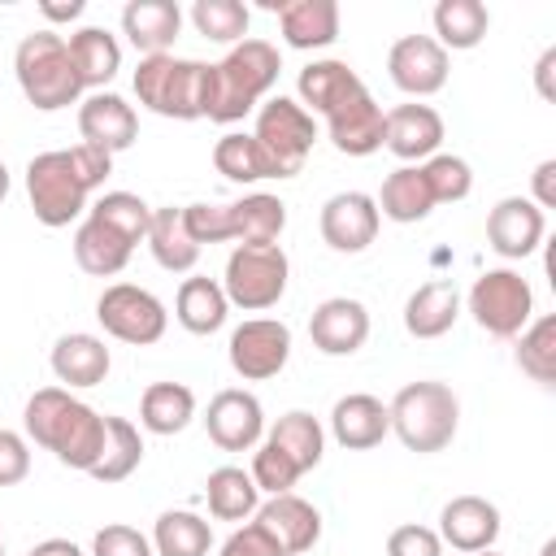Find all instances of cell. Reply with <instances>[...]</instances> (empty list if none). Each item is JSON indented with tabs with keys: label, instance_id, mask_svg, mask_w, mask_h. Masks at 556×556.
I'll use <instances>...</instances> for the list:
<instances>
[{
	"label": "cell",
	"instance_id": "obj_35",
	"mask_svg": "<svg viewBox=\"0 0 556 556\" xmlns=\"http://www.w3.org/2000/svg\"><path fill=\"white\" fill-rule=\"evenodd\" d=\"M256 495L261 491H256L252 473L239 469V465H217L208 473V482H204V500H208V513L217 521H243V517H252L256 513Z\"/></svg>",
	"mask_w": 556,
	"mask_h": 556
},
{
	"label": "cell",
	"instance_id": "obj_44",
	"mask_svg": "<svg viewBox=\"0 0 556 556\" xmlns=\"http://www.w3.org/2000/svg\"><path fill=\"white\" fill-rule=\"evenodd\" d=\"M421 178L430 187V200L434 204H452V200H465L469 187H473V174H469V161L456 156V152H434L426 165H421Z\"/></svg>",
	"mask_w": 556,
	"mask_h": 556
},
{
	"label": "cell",
	"instance_id": "obj_25",
	"mask_svg": "<svg viewBox=\"0 0 556 556\" xmlns=\"http://www.w3.org/2000/svg\"><path fill=\"white\" fill-rule=\"evenodd\" d=\"M460 313V291L452 278H430L404 300V326L413 339H439Z\"/></svg>",
	"mask_w": 556,
	"mask_h": 556
},
{
	"label": "cell",
	"instance_id": "obj_19",
	"mask_svg": "<svg viewBox=\"0 0 556 556\" xmlns=\"http://www.w3.org/2000/svg\"><path fill=\"white\" fill-rule=\"evenodd\" d=\"M500 534V508L482 495H452L439 513V539L456 552H486Z\"/></svg>",
	"mask_w": 556,
	"mask_h": 556
},
{
	"label": "cell",
	"instance_id": "obj_46",
	"mask_svg": "<svg viewBox=\"0 0 556 556\" xmlns=\"http://www.w3.org/2000/svg\"><path fill=\"white\" fill-rule=\"evenodd\" d=\"M182 222H187V235L200 248L204 243L235 239V230H230V204H182Z\"/></svg>",
	"mask_w": 556,
	"mask_h": 556
},
{
	"label": "cell",
	"instance_id": "obj_43",
	"mask_svg": "<svg viewBox=\"0 0 556 556\" xmlns=\"http://www.w3.org/2000/svg\"><path fill=\"white\" fill-rule=\"evenodd\" d=\"M248 4L239 0H195L191 4V22L200 35L217 39V43H239L248 35Z\"/></svg>",
	"mask_w": 556,
	"mask_h": 556
},
{
	"label": "cell",
	"instance_id": "obj_41",
	"mask_svg": "<svg viewBox=\"0 0 556 556\" xmlns=\"http://www.w3.org/2000/svg\"><path fill=\"white\" fill-rule=\"evenodd\" d=\"M517 365L539 387H556V317L543 313L517 334Z\"/></svg>",
	"mask_w": 556,
	"mask_h": 556
},
{
	"label": "cell",
	"instance_id": "obj_11",
	"mask_svg": "<svg viewBox=\"0 0 556 556\" xmlns=\"http://www.w3.org/2000/svg\"><path fill=\"white\" fill-rule=\"evenodd\" d=\"M287 356H291V330L278 317H248L230 334V365L248 382L274 378L287 365Z\"/></svg>",
	"mask_w": 556,
	"mask_h": 556
},
{
	"label": "cell",
	"instance_id": "obj_50",
	"mask_svg": "<svg viewBox=\"0 0 556 556\" xmlns=\"http://www.w3.org/2000/svg\"><path fill=\"white\" fill-rule=\"evenodd\" d=\"M222 556H282V552L274 547V539H269L256 521H248V526H239V530L222 543Z\"/></svg>",
	"mask_w": 556,
	"mask_h": 556
},
{
	"label": "cell",
	"instance_id": "obj_55",
	"mask_svg": "<svg viewBox=\"0 0 556 556\" xmlns=\"http://www.w3.org/2000/svg\"><path fill=\"white\" fill-rule=\"evenodd\" d=\"M4 195H9V165L0 161V200H4Z\"/></svg>",
	"mask_w": 556,
	"mask_h": 556
},
{
	"label": "cell",
	"instance_id": "obj_12",
	"mask_svg": "<svg viewBox=\"0 0 556 556\" xmlns=\"http://www.w3.org/2000/svg\"><path fill=\"white\" fill-rule=\"evenodd\" d=\"M391 83L408 96H430L447 83V48L434 35H400L387 52Z\"/></svg>",
	"mask_w": 556,
	"mask_h": 556
},
{
	"label": "cell",
	"instance_id": "obj_4",
	"mask_svg": "<svg viewBox=\"0 0 556 556\" xmlns=\"http://www.w3.org/2000/svg\"><path fill=\"white\" fill-rule=\"evenodd\" d=\"M208 74H213L208 61L174 56V52H152L135 70V96H139V104H148L161 117L195 122V117H204Z\"/></svg>",
	"mask_w": 556,
	"mask_h": 556
},
{
	"label": "cell",
	"instance_id": "obj_6",
	"mask_svg": "<svg viewBox=\"0 0 556 556\" xmlns=\"http://www.w3.org/2000/svg\"><path fill=\"white\" fill-rule=\"evenodd\" d=\"M26 195H30V208H35V217L43 226H70L83 213L91 187L74 169L70 148H52V152L30 156V165H26Z\"/></svg>",
	"mask_w": 556,
	"mask_h": 556
},
{
	"label": "cell",
	"instance_id": "obj_51",
	"mask_svg": "<svg viewBox=\"0 0 556 556\" xmlns=\"http://www.w3.org/2000/svg\"><path fill=\"white\" fill-rule=\"evenodd\" d=\"M530 187H534V204H539V208H556V161H552V156L534 165Z\"/></svg>",
	"mask_w": 556,
	"mask_h": 556
},
{
	"label": "cell",
	"instance_id": "obj_34",
	"mask_svg": "<svg viewBox=\"0 0 556 556\" xmlns=\"http://www.w3.org/2000/svg\"><path fill=\"white\" fill-rule=\"evenodd\" d=\"M226 291H222V282H213V278H204V274H191V278H182V287H178V300H174V317L191 330V334H213L222 321H226Z\"/></svg>",
	"mask_w": 556,
	"mask_h": 556
},
{
	"label": "cell",
	"instance_id": "obj_9",
	"mask_svg": "<svg viewBox=\"0 0 556 556\" xmlns=\"http://www.w3.org/2000/svg\"><path fill=\"white\" fill-rule=\"evenodd\" d=\"M252 135H256L261 148L274 156V165L282 169V178H291V174H300L304 156L313 152L317 122H313V113H308L300 100H291V96H274V100L261 104V113H256V130H252Z\"/></svg>",
	"mask_w": 556,
	"mask_h": 556
},
{
	"label": "cell",
	"instance_id": "obj_29",
	"mask_svg": "<svg viewBox=\"0 0 556 556\" xmlns=\"http://www.w3.org/2000/svg\"><path fill=\"white\" fill-rule=\"evenodd\" d=\"M135 243H126L117 230H109L104 222L87 217L78 230H74V261L83 274H96V278H113L126 269Z\"/></svg>",
	"mask_w": 556,
	"mask_h": 556
},
{
	"label": "cell",
	"instance_id": "obj_30",
	"mask_svg": "<svg viewBox=\"0 0 556 556\" xmlns=\"http://www.w3.org/2000/svg\"><path fill=\"white\" fill-rule=\"evenodd\" d=\"M213 165L222 178L230 182H261V178H282V169L274 165V156L261 148L256 135H243V130H230L213 143Z\"/></svg>",
	"mask_w": 556,
	"mask_h": 556
},
{
	"label": "cell",
	"instance_id": "obj_47",
	"mask_svg": "<svg viewBox=\"0 0 556 556\" xmlns=\"http://www.w3.org/2000/svg\"><path fill=\"white\" fill-rule=\"evenodd\" d=\"M91 556H152V543H148L135 526H126V521H109V526L96 530V539H91Z\"/></svg>",
	"mask_w": 556,
	"mask_h": 556
},
{
	"label": "cell",
	"instance_id": "obj_33",
	"mask_svg": "<svg viewBox=\"0 0 556 556\" xmlns=\"http://www.w3.org/2000/svg\"><path fill=\"white\" fill-rule=\"evenodd\" d=\"M287 226V204L269 191H248L243 200H230V230L239 243H278Z\"/></svg>",
	"mask_w": 556,
	"mask_h": 556
},
{
	"label": "cell",
	"instance_id": "obj_17",
	"mask_svg": "<svg viewBox=\"0 0 556 556\" xmlns=\"http://www.w3.org/2000/svg\"><path fill=\"white\" fill-rule=\"evenodd\" d=\"M547 222H543V208L530 200V195H504L495 200V208L486 213V239L500 256H526L539 248Z\"/></svg>",
	"mask_w": 556,
	"mask_h": 556
},
{
	"label": "cell",
	"instance_id": "obj_22",
	"mask_svg": "<svg viewBox=\"0 0 556 556\" xmlns=\"http://www.w3.org/2000/svg\"><path fill=\"white\" fill-rule=\"evenodd\" d=\"M330 430H334V439H339L343 447L365 452V447H378V443L387 439L391 413H387V404H382L378 395H369V391H348V395H339L334 408H330Z\"/></svg>",
	"mask_w": 556,
	"mask_h": 556
},
{
	"label": "cell",
	"instance_id": "obj_32",
	"mask_svg": "<svg viewBox=\"0 0 556 556\" xmlns=\"http://www.w3.org/2000/svg\"><path fill=\"white\" fill-rule=\"evenodd\" d=\"M65 48L74 56V70H78L83 87H104L122 65V48H117L113 30H104V26H78L65 39Z\"/></svg>",
	"mask_w": 556,
	"mask_h": 556
},
{
	"label": "cell",
	"instance_id": "obj_7",
	"mask_svg": "<svg viewBox=\"0 0 556 556\" xmlns=\"http://www.w3.org/2000/svg\"><path fill=\"white\" fill-rule=\"evenodd\" d=\"M291 278V261L278 243H239L226 261V300L239 308H274L287 291Z\"/></svg>",
	"mask_w": 556,
	"mask_h": 556
},
{
	"label": "cell",
	"instance_id": "obj_8",
	"mask_svg": "<svg viewBox=\"0 0 556 556\" xmlns=\"http://www.w3.org/2000/svg\"><path fill=\"white\" fill-rule=\"evenodd\" d=\"M469 313L473 321L495 339H517L530 326L534 291L517 269H486L469 287Z\"/></svg>",
	"mask_w": 556,
	"mask_h": 556
},
{
	"label": "cell",
	"instance_id": "obj_10",
	"mask_svg": "<svg viewBox=\"0 0 556 556\" xmlns=\"http://www.w3.org/2000/svg\"><path fill=\"white\" fill-rule=\"evenodd\" d=\"M96 317H100V326H104L113 339L143 348V343H156V339L165 334V317H169V313H165V304H161L148 287L113 282V287L100 291Z\"/></svg>",
	"mask_w": 556,
	"mask_h": 556
},
{
	"label": "cell",
	"instance_id": "obj_13",
	"mask_svg": "<svg viewBox=\"0 0 556 556\" xmlns=\"http://www.w3.org/2000/svg\"><path fill=\"white\" fill-rule=\"evenodd\" d=\"M204 430L208 439L222 447V452H248L256 447L261 430H265V413H261V400L243 387H226L208 400V413H204Z\"/></svg>",
	"mask_w": 556,
	"mask_h": 556
},
{
	"label": "cell",
	"instance_id": "obj_21",
	"mask_svg": "<svg viewBox=\"0 0 556 556\" xmlns=\"http://www.w3.org/2000/svg\"><path fill=\"white\" fill-rule=\"evenodd\" d=\"M295 87H300V100L308 104V113H321V117H330L334 109H343L348 100H356L361 91H369V87L361 83V74H356L348 61H339V56L308 61V65L300 70Z\"/></svg>",
	"mask_w": 556,
	"mask_h": 556
},
{
	"label": "cell",
	"instance_id": "obj_26",
	"mask_svg": "<svg viewBox=\"0 0 556 556\" xmlns=\"http://www.w3.org/2000/svg\"><path fill=\"white\" fill-rule=\"evenodd\" d=\"M178 26H182V9L174 0H130L122 9V30L143 56L165 52L178 39Z\"/></svg>",
	"mask_w": 556,
	"mask_h": 556
},
{
	"label": "cell",
	"instance_id": "obj_53",
	"mask_svg": "<svg viewBox=\"0 0 556 556\" xmlns=\"http://www.w3.org/2000/svg\"><path fill=\"white\" fill-rule=\"evenodd\" d=\"M26 556H83V547H78L74 539H43V543H35Z\"/></svg>",
	"mask_w": 556,
	"mask_h": 556
},
{
	"label": "cell",
	"instance_id": "obj_36",
	"mask_svg": "<svg viewBox=\"0 0 556 556\" xmlns=\"http://www.w3.org/2000/svg\"><path fill=\"white\" fill-rule=\"evenodd\" d=\"M378 213H387L391 222H421L434 200H430V187L421 178V165H400L382 178V195L374 200Z\"/></svg>",
	"mask_w": 556,
	"mask_h": 556
},
{
	"label": "cell",
	"instance_id": "obj_23",
	"mask_svg": "<svg viewBox=\"0 0 556 556\" xmlns=\"http://www.w3.org/2000/svg\"><path fill=\"white\" fill-rule=\"evenodd\" d=\"M382 122H387L382 104H378L369 91H361L356 100H348L343 109H334V113L326 117V130H330V143H334L339 152H348V156H369V152L382 148Z\"/></svg>",
	"mask_w": 556,
	"mask_h": 556
},
{
	"label": "cell",
	"instance_id": "obj_48",
	"mask_svg": "<svg viewBox=\"0 0 556 556\" xmlns=\"http://www.w3.org/2000/svg\"><path fill=\"white\" fill-rule=\"evenodd\" d=\"M387 556H443V539L421 521H404L387 534Z\"/></svg>",
	"mask_w": 556,
	"mask_h": 556
},
{
	"label": "cell",
	"instance_id": "obj_14",
	"mask_svg": "<svg viewBox=\"0 0 556 556\" xmlns=\"http://www.w3.org/2000/svg\"><path fill=\"white\" fill-rule=\"evenodd\" d=\"M378 204L365 191H334L321 204V239L334 252H365L378 239Z\"/></svg>",
	"mask_w": 556,
	"mask_h": 556
},
{
	"label": "cell",
	"instance_id": "obj_27",
	"mask_svg": "<svg viewBox=\"0 0 556 556\" xmlns=\"http://www.w3.org/2000/svg\"><path fill=\"white\" fill-rule=\"evenodd\" d=\"M278 26L291 48H326L339 35L334 0H287L278 4Z\"/></svg>",
	"mask_w": 556,
	"mask_h": 556
},
{
	"label": "cell",
	"instance_id": "obj_49",
	"mask_svg": "<svg viewBox=\"0 0 556 556\" xmlns=\"http://www.w3.org/2000/svg\"><path fill=\"white\" fill-rule=\"evenodd\" d=\"M30 473V447L17 430H4L0 426V486H13Z\"/></svg>",
	"mask_w": 556,
	"mask_h": 556
},
{
	"label": "cell",
	"instance_id": "obj_5",
	"mask_svg": "<svg viewBox=\"0 0 556 556\" xmlns=\"http://www.w3.org/2000/svg\"><path fill=\"white\" fill-rule=\"evenodd\" d=\"M387 413H391V430L400 434V443L408 452H443L456 439L460 400L447 382L417 378V382H404L395 391Z\"/></svg>",
	"mask_w": 556,
	"mask_h": 556
},
{
	"label": "cell",
	"instance_id": "obj_18",
	"mask_svg": "<svg viewBox=\"0 0 556 556\" xmlns=\"http://www.w3.org/2000/svg\"><path fill=\"white\" fill-rule=\"evenodd\" d=\"M78 135H83V143H96L104 152H122L139 135V117L117 91H96L78 104Z\"/></svg>",
	"mask_w": 556,
	"mask_h": 556
},
{
	"label": "cell",
	"instance_id": "obj_54",
	"mask_svg": "<svg viewBox=\"0 0 556 556\" xmlns=\"http://www.w3.org/2000/svg\"><path fill=\"white\" fill-rule=\"evenodd\" d=\"M39 9H43L52 22H65V17H78V13H83V0H43Z\"/></svg>",
	"mask_w": 556,
	"mask_h": 556
},
{
	"label": "cell",
	"instance_id": "obj_37",
	"mask_svg": "<svg viewBox=\"0 0 556 556\" xmlns=\"http://www.w3.org/2000/svg\"><path fill=\"white\" fill-rule=\"evenodd\" d=\"M139 460H143L139 426H130L126 417H104V452L91 465V478L96 482H122V478H130L139 469Z\"/></svg>",
	"mask_w": 556,
	"mask_h": 556
},
{
	"label": "cell",
	"instance_id": "obj_52",
	"mask_svg": "<svg viewBox=\"0 0 556 556\" xmlns=\"http://www.w3.org/2000/svg\"><path fill=\"white\" fill-rule=\"evenodd\" d=\"M534 87L543 100H556V43H547L534 61Z\"/></svg>",
	"mask_w": 556,
	"mask_h": 556
},
{
	"label": "cell",
	"instance_id": "obj_1",
	"mask_svg": "<svg viewBox=\"0 0 556 556\" xmlns=\"http://www.w3.org/2000/svg\"><path fill=\"white\" fill-rule=\"evenodd\" d=\"M22 421H26V434L70 469L91 473V465L104 452V417L78 395H70L65 387H39L26 400Z\"/></svg>",
	"mask_w": 556,
	"mask_h": 556
},
{
	"label": "cell",
	"instance_id": "obj_40",
	"mask_svg": "<svg viewBox=\"0 0 556 556\" xmlns=\"http://www.w3.org/2000/svg\"><path fill=\"white\" fill-rule=\"evenodd\" d=\"M491 26L482 0H439L434 4V35L443 48H473Z\"/></svg>",
	"mask_w": 556,
	"mask_h": 556
},
{
	"label": "cell",
	"instance_id": "obj_28",
	"mask_svg": "<svg viewBox=\"0 0 556 556\" xmlns=\"http://www.w3.org/2000/svg\"><path fill=\"white\" fill-rule=\"evenodd\" d=\"M148 248H152L156 265L169 269V274H187V269L200 261V243L187 235V222H182V208H178V204H161V208H152Z\"/></svg>",
	"mask_w": 556,
	"mask_h": 556
},
{
	"label": "cell",
	"instance_id": "obj_45",
	"mask_svg": "<svg viewBox=\"0 0 556 556\" xmlns=\"http://www.w3.org/2000/svg\"><path fill=\"white\" fill-rule=\"evenodd\" d=\"M248 473H252L256 491L282 495V491H291V486L300 482V473H304V469H300V465H295L278 443H269V439H265V443L256 447V456H252V469H248Z\"/></svg>",
	"mask_w": 556,
	"mask_h": 556
},
{
	"label": "cell",
	"instance_id": "obj_15",
	"mask_svg": "<svg viewBox=\"0 0 556 556\" xmlns=\"http://www.w3.org/2000/svg\"><path fill=\"white\" fill-rule=\"evenodd\" d=\"M256 526L274 539V547H278L282 556H300V552H308V547L321 539V513H317L308 500L291 495V491L269 495V500L256 508Z\"/></svg>",
	"mask_w": 556,
	"mask_h": 556
},
{
	"label": "cell",
	"instance_id": "obj_20",
	"mask_svg": "<svg viewBox=\"0 0 556 556\" xmlns=\"http://www.w3.org/2000/svg\"><path fill=\"white\" fill-rule=\"evenodd\" d=\"M443 143V117L430 104H395L382 122V148H391L400 161L434 156Z\"/></svg>",
	"mask_w": 556,
	"mask_h": 556
},
{
	"label": "cell",
	"instance_id": "obj_42",
	"mask_svg": "<svg viewBox=\"0 0 556 556\" xmlns=\"http://www.w3.org/2000/svg\"><path fill=\"white\" fill-rule=\"evenodd\" d=\"M87 217L104 222V226H109V230H117L126 243L148 239V226H152V208H148L135 191H104V195L91 204V213H87Z\"/></svg>",
	"mask_w": 556,
	"mask_h": 556
},
{
	"label": "cell",
	"instance_id": "obj_31",
	"mask_svg": "<svg viewBox=\"0 0 556 556\" xmlns=\"http://www.w3.org/2000/svg\"><path fill=\"white\" fill-rule=\"evenodd\" d=\"M195 417V391L187 382H148L139 395V421L152 434H178Z\"/></svg>",
	"mask_w": 556,
	"mask_h": 556
},
{
	"label": "cell",
	"instance_id": "obj_2",
	"mask_svg": "<svg viewBox=\"0 0 556 556\" xmlns=\"http://www.w3.org/2000/svg\"><path fill=\"white\" fill-rule=\"evenodd\" d=\"M282 56L269 39H239L230 43V52L222 61H213L208 74V100H204V117L208 122H239L278 78Z\"/></svg>",
	"mask_w": 556,
	"mask_h": 556
},
{
	"label": "cell",
	"instance_id": "obj_38",
	"mask_svg": "<svg viewBox=\"0 0 556 556\" xmlns=\"http://www.w3.org/2000/svg\"><path fill=\"white\" fill-rule=\"evenodd\" d=\"M152 547H156V556H208L213 530L204 517H195L187 508H169L152 526Z\"/></svg>",
	"mask_w": 556,
	"mask_h": 556
},
{
	"label": "cell",
	"instance_id": "obj_3",
	"mask_svg": "<svg viewBox=\"0 0 556 556\" xmlns=\"http://www.w3.org/2000/svg\"><path fill=\"white\" fill-rule=\"evenodd\" d=\"M13 74H17V87L22 96L52 113V109H65L83 96V78L74 70V56L65 48V39L56 30H30L17 39V52H13Z\"/></svg>",
	"mask_w": 556,
	"mask_h": 556
},
{
	"label": "cell",
	"instance_id": "obj_56",
	"mask_svg": "<svg viewBox=\"0 0 556 556\" xmlns=\"http://www.w3.org/2000/svg\"><path fill=\"white\" fill-rule=\"evenodd\" d=\"M469 556H500V552H491V547H486V552H469Z\"/></svg>",
	"mask_w": 556,
	"mask_h": 556
},
{
	"label": "cell",
	"instance_id": "obj_16",
	"mask_svg": "<svg viewBox=\"0 0 556 556\" xmlns=\"http://www.w3.org/2000/svg\"><path fill=\"white\" fill-rule=\"evenodd\" d=\"M308 339L326 356H352L369 339V313H365V304L352 300V295L321 300L313 308V317H308Z\"/></svg>",
	"mask_w": 556,
	"mask_h": 556
},
{
	"label": "cell",
	"instance_id": "obj_57",
	"mask_svg": "<svg viewBox=\"0 0 556 556\" xmlns=\"http://www.w3.org/2000/svg\"><path fill=\"white\" fill-rule=\"evenodd\" d=\"M0 556H4V534H0Z\"/></svg>",
	"mask_w": 556,
	"mask_h": 556
},
{
	"label": "cell",
	"instance_id": "obj_39",
	"mask_svg": "<svg viewBox=\"0 0 556 556\" xmlns=\"http://www.w3.org/2000/svg\"><path fill=\"white\" fill-rule=\"evenodd\" d=\"M269 443H278L304 473L321 460V447H326V430H321V421L313 417V413H304V408H291V413H282L278 421H274V430H269Z\"/></svg>",
	"mask_w": 556,
	"mask_h": 556
},
{
	"label": "cell",
	"instance_id": "obj_24",
	"mask_svg": "<svg viewBox=\"0 0 556 556\" xmlns=\"http://www.w3.org/2000/svg\"><path fill=\"white\" fill-rule=\"evenodd\" d=\"M109 365H113V356H109L100 334L70 330L52 343V374L65 387H96V382H104Z\"/></svg>",
	"mask_w": 556,
	"mask_h": 556
}]
</instances>
